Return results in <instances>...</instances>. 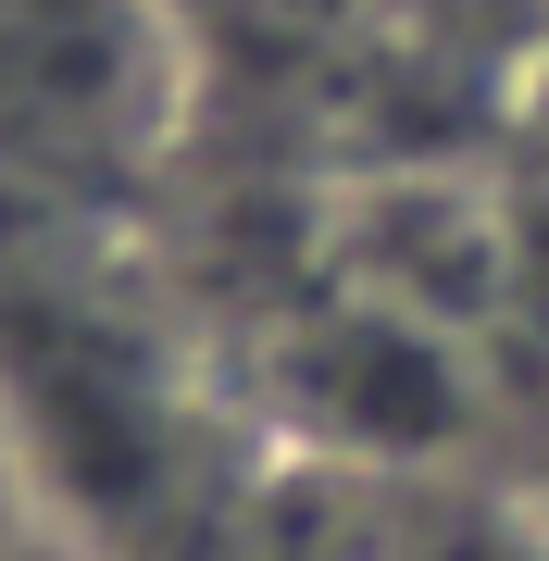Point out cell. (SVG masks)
<instances>
[{"label": "cell", "instance_id": "cell-5", "mask_svg": "<svg viewBox=\"0 0 549 561\" xmlns=\"http://www.w3.org/2000/svg\"><path fill=\"white\" fill-rule=\"evenodd\" d=\"M525 486H537V500H549V461H525Z\"/></svg>", "mask_w": 549, "mask_h": 561}, {"label": "cell", "instance_id": "cell-2", "mask_svg": "<svg viewBox=\"0 0 549 561\" xmlns=\"http://www.w3.org/2000/svg\"><path fill=\"white\" fill-rule=\"evenodd\" d=\"M400 561H549V500L525 474L449 461L400 486Z\"/></svg>", "mask_w": 549, "mask_h": 561}, {"label": "cell", "instance_id": "cell-4", "mask_svg": "<svg viewBox=\"0 0 549 561\" xmlns=\"http://www.w3.org/2000/svg\"><path fill=\"white\" fill-rule=\"evenodd\" d=\"M0 561H76V549H62V537H25V549H0Z\"/></svg>", "mask_w": 549, "mask_h": 561}, {"label": "cell", "instance_id": "cell-3", "mask_svg": "<svg viewBox=\"0 0 549 561\" xmlns=\"http://www.w3.org/2000/svg\"><path fill=\"white\" fill-rule=\"evenodd\" d=\"M25 537H50V486H38V449L13 424V387H0V549H25Z\"/></svg>", "mask_w": 549, "mask_h": 561}, {"label": "cell", "instance_id": "cell-1", "mask_svg": "<svg viewBox=\"0 0 549 561\" xmlns=\"http://www.w3.org/2000/svg\"><path fill=\"white\" fill-rule=\"evenodd\" d=\"M187 25L175 0H0V201L113 213L175 162Z\"/></svg>", "mask_w": 549, "mask_h": 561}]
</instances>
